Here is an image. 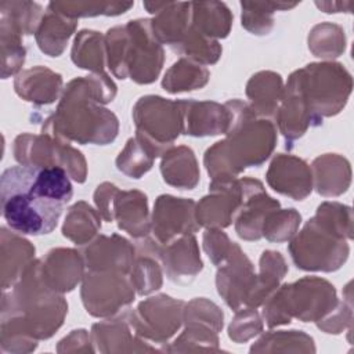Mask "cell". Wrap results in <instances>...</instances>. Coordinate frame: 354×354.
I'll return each mask as SVG.
<instances>
[{
	"mask_svg": "<svg viewBox=\"0 0 354 354\" xmlns=\"http://www.w3.org/2000/svg\"><path fill=\"white\" fill-rule=\"evenodd\" d=\"M73 187L58 166H11L0 177L1 214L7 225L22 235H46L55 230Z\"/></svg>",
	"mask_w": 354,
	"mask_h": 354,
	"instance_id": "obj_1",
	"label": "cell"
},
{
	"mask_svg": "<svg viewBox=\"0 0 354 354\" xmlns=\"http://www.w3.org/2000/svg\"><path fill=\"white\" fill-rule=\"evenodd\" d=\"M116 93L118 87L108 73H90L69 80L55 112L44 120L41 133L82 145L113 142L119 133V119L104 105L112 102Z\"/></svg>",
	"mask_w": 354,
	"mask_h": 354,
	"instance_id": "obj_2",
	"label": "cell"
},
{
	"mask_svg": "<svg viewBox=\"0 0 354 354\" xmlns=\"http://www.w3.org/2000/svg\"><path fill=\"white\" fill-rule=\"evenodd\" d=\"M66 314L68 301L44 283L40 259H35L15 285L3 290L0 340L12 346L47 340L62 326Z\"/></svg>",
	"mask_w": 354,
	"mask_h": 354,
	"instance_id": "obj_3",
	"label": "cell"
},
{
	"mask_svg": "<svg viewBox=\"0 0 354 354\" xmlns=\"http://www.w3.org/2000/svg\"><path fill=\"white\" fill-rule=\"evenodd\" d=\"M231 120L225 137L205 151L203 166L210 183H228L248 167L261 166L277 145V127L266 118H259L246 101L239 98L224 102Z\"/></svg>",
	"mask_w": 354,
	"mask_h": 354,
	"instance_id": "obj_4",
	"label": "cell"
},
{
	"mask_svg": "<svg viewBox=\"0 0 354 354\" xmlns=\"http://www.w3.org/2000/svg\"><path fill=\"white\" fill-rule=\"evenodd\" d=\"M353 210L348 205L325 201L288 243L296 268L311 272H335L350 254Z\"/></svg>",
	"mask_w": 354,
	"mask_h": 354,
	"instance_id": "obj_5",
	"label": "cell"
},
{
	"mask_svg": "<svg viewBox=\"0 0 354 354\" xmlns=\"http://www.w3.org/2000/svg\"><path fill=\"white\" fill-rule=\"evenodd\" d=\"M337 301L336 288L328 279L303 277L279 285L261 304V317L270 329L288 325L292 319L315 324L328 315Z\"/></svg>",
	"mask_w": 354,
	"mask_h": 354,
	"instance_id": "obj_6",
	"label": "cell"
},
{
	"mask_svg": "<svg viewBox=\"0 0 354 354\" xmlns=\"http://www.w3.org/2000/svg\"><path fill=\"white\" fill-rule=\"evenodd\" d=\"M293 73L311 112L314 127L321 126L325 118L339 115L347 105L353 91V76L343 64L310 62Z\"/></svg>",
	"mask_w": 354,
	"mask_h": 354,
	"instance_id": "obj_7",
	"label": "cell"
},
{
	"mask_svg": "<svg viewBox=\"0 0 354 354\" xmlns=\"http://www.w3.org/2000/svg\"><path fill=\"white\" fill-rule=\"evenodd\" d=\"M18 165L29 167H62L77 184L87 180V162L83 153L59 137L48 133H21L12 142Z\"/></svg>",
	"mask_w": 354,
	"mask_h": 354,
	"instance_id": "obj_8",
	"label": "cell"
},
{
	"mask_svg": "<svg viewBox=\"0 0 354 354\" xmlns=\"http://www.w3.org/2000/svg\"><path fill=\"white\" fill-rule=\"evenodd\" d=\"M136 134L163 155L183 134V100L142 95L133 106Z\"/></svg>",
	"mask_w": 354,
	"mask_h": 354,
	"instance_id": "obj_9",
	"label": "cell"
},
{
	"mask_svg": "<svg viewBox=\"0 0 354 354\" xmlns=\"http://www.w3.org/2000/svg\"><path fill=\"white\" fill-rule=\"evenodd\" d=\"M129 274L86 270L80 282V299L87 314L111 318L127 311L136 299Z\"/></svg>",
	"mask_w": 354,
	"mask_h": 354,
	"instance_id": "obj_10",
	"label": "cell"
},
{
	"mask_svg": "<svg viewBox=\"0 0 354 354\" xmlns=\"http://www.w3.org/2000/svg\"><path fill=\"white\" fill-rule=\"evenodd\" d=\"M184 300L158 293L129 310V322L134 333L151 344L165 347L184 325ZM162 351V350H160Z\"/></svg>",
	"mask_w": 354,
	"mask_h": 354,
	"instance_id": "obj_11",
	"label": "cell"
},
{
	"mask_svg": "<svg viewBox=\"0 0 354 354\" xmlns=\"http://www.w3.org/2000/svg\"><path fill=\"white\" fill-rule=\"evenodd\" d=\"M124 25L127 77L137 84H151L159 77L165 64L163 46L153 35L149 18L131 19Z\"/></svg>",
	"mask_w": 354,
	"mask_h": 354,
	"instance_id": "obj_12",
	"label": "cell"
},
{
	"mask_svg": "<svg viewBox=\"0 0 354 354\" xmlns=\"http://www.w3.org/2000/svg\"><path fill=\"white\" fill-rule=\"evenodd\" d=\"M195 205L196 202L191 198L159 195L151 213L152 236L165 245L181 235L198 232L201 227L195 218Z\"/></svg>",
	"mask_w": 354,
	"mask_h": 354,
	"instance_id": "obj_13",
	"label": "cell"
},
{
	"mask_svg": "<svg viewBox=\"0 0 354 354\" xmlns=\"http://www.w3.org/2000/svg\"><path fill=\"white\" fill-rule=\"evenodd\" d=\"M238 181L242 189V203L234 217L235 232L243 241H259L263 238L264 218L270 212L281 207V203L267 194L260 180L238 177Z\"/></svg>",
	"mask_w": 354,
	"mask_h": 354,
	"instance_id": "obj_14",
	"label": "cell"
},
{
	"mask_svg": "<svg viewBox=\"0 0 354 354\" xmlns=\"http://www.w3.org/2000/svg\"><path fill=\"white\" fill-rule=\"evenodd\" d=\"M256 281L254 266L242 250V248L232 242L228 257L217 267L216 288L218 296L234 311L245 306L249 293Z\"/></svg>",
	"mask_w": 354,
	"mask_h": 354,
	"instance_id": "obj_15",
	"label": "cell"
},
{
	"mask_svg": "<svg viewBox=\"0 0 354 354\" xmlns=\"http://www.w3.org/2000/svg\"><path fill=\"white\" fill-rule=\"evenodd\" d=\"M242 203L238 178L228 183H209V194L195 205V218L202 228L224 230L234 223Z\"/></svg>",
	"mask_w": 354,
	"mask_h": 354,
	"instance_id": "obj_16",
	"label": "cell"
},
{
	"mask_svg": "<svg viewBox=\"0 0 354 354\" xmlns=\"http://www.w3.org/2000/svg\"><path fill=\"white\" fill-rule=\"evenodd\" d=\"M129 310L116 317L104 318L102 321L93 324L90 336L95 351L102 354L160 351L159 347L134 333L127 317Z\"/></svg>",
	"mask_w": 354,
	"mask_h": 354,
	"instance_id": "obj_17",
	"label": "cell"
},
{
	"mask_svg": "<svg viewBox=\"0 0 354 354\" xmlns=\"http://www.w3.org/2000/svg\"><path fill=\"white\" fill-rule=\"evenodd\" d=\"M86 270L118 271L129 274L137 256L136 245L119 234L97 235L91 242L80 246Z\"/></svg>",
	"mask_w": 354,
	"mask_h": 354,
	"instance_id": "obj_18",
	"label": "cell"
},
{
	"mask_svg": "<svg viewBox=\"0 0 354 354\" xmlns=\"http://www.w3.org/2000/svg\"><path fill=\"white\" fill-rule=\"evenodd\" d=\"M266 181L275 192L293 201H303L313 192L310 165L290 153H277L267 169Z\"/></svg>",
	"mask_w": 354,
	"mask_h": 354,
	"instance_id": "obj_19",
	"label": "cell"
},
{
	"mask_svg": "<svg viewBox=\"0 0 354 354\" xmlns=\"http://www.w3.org/2000/svg\"><path fill=\"white\" fill-rule=\"evenodd\" d=\"M158 260L169 281L177 285L191 283L203 270L199 243L195 234H185L160 245Z\"/></svg>",
	"mask_w": 354,
	"mask_h": 354,
	"instance_id": "obj_20",
	"label": "cell"
},
{
	"mask_svg": "<svg viewBox=\"0 0 354 354\" xmlns=\"http://www.w3.org/2000/svg\"><path fill=\"white\" fill-rule=\"evenodd\" d=\"M274 119L288 149H292L293 142L301 138L310 127H314L311 112L293 72L285 83L283 95Z\"/></svg>",
	"mask_w": 354,
	"mask_h": 354,
	"instance_id": "obj_21",
	"label": "cell"
},
{
	"mask_svg": "<svg viewBox=\"0 0 354 354\" xmlns=\"http://www.w3.org/2000/svg\"><path fill=\"white\" fill-rule=\"evenodd\" d=\"M86 266L80 250L53 248L40 259V274L44 283L58 293L72 292L83 279Z\"/></svg>",
	"mask_w": 354,
	"mask_h": 354,
	"instance_id": "obj_22",
	"label": "cell"
},
{
	"mask_svg": "<svg viewBox=\"0 0 354 354\" xmlns=\"http://www.w3.org/2000/svg\"><path fill=\"white\" fill-rule=\"evenodd\" d=\"M142 6L153 15L151 26L155 37L176 51L191 26V1H144Z\"/></svg>",
	"mask_w": 354,
	"mask_h": 354,
	"instance_id": "obj_23",
	"label": "cell"
},
{
	"mask_svg": "<svg viewBox=\"0 0 354 354\" xmlns=\"http://www.w3.org/2000/svg\"><path fill=\"white\" fill-rule=\"evenodd\" d=\"M231 115L224 104L216 101L183 100V134L189 137H213L225 134Z\"/></svg>",
	"mask_w": 354,
	"mask_h": 354,
	"instance_id": "obj_24",
	"label": "cell"
},
{
	"mask_svg": "<svg viewBox=\"0 0 354 354\" xmlns=\"http://www.w3.org/2000/svg\"><path fill=\"white\" fill-rule=\"evenodd\" d=\"M14 90L24 101L43 106L55 102L61 97L64 80L61 73L47 66L36 65L22 69L14 77Z\"/></svg>",
	"mask_w": 354,
	"mask_h": 354,
	"instance_id": "obj_25",
	"label": "cell"
},
{
	"mask_svg": "<svg viewBox=\"0 0 354 354\" xmlns=\"http://www.w3.org/2000/svg\"><path fill=\"white\" fill-rule=\"evenodd\" d=\"M313 189L324 198L346 194L351 185V165L339 153H322L311 162Z\"/></svg>",
	"mask_w": 354,
	"mask_h": 354,
	"instance_id": "obj_26",
	"label": "cell"
},
{
	"mask_svg": "<svg viewBox=\"0 0 354 354\" xmlns=\"http://www.w3.org/2000/svg\"><path fill=\"white\" fill-rule=\"evenodd\" d=\"M113 221L134 239L148 236L151 234L148 196L140 189H120L113 203Z\"/></svg>",
	"mask_w": 354,
	"mask_h": 354,
	"instance_id": "obj_27",
	"label": "cell"
},
{
	"mask_svg": "<svg viewBox=\"0 0 354 354\" xmlns=\"http://www.w3.org/2000/svg\"><path fill=\"white\" fill-rule=\"evenodd\" d=\"M0 238V266L1 290L11 289L21 278L28 266L36 259V249L22 235L11 228L1 227Z\"/></svg>",
	"mask_w": 354,
	"mask_h": 354,
	"instance_id": "obj_28",
	"label": "cell"
},
{
	"mask_svg": "<svg viewBox=\"0 0 354 354\" xmlns=\"http://www.w3.org/2000/svg\"><path fill=\"white\" fill-rule=\"evenodd\" d=\"M159 169L163 181L178 189H194L201 180L198 159L187 145L170 147L160 156Z\"/></svg>",
	"mask_w": 354,
	"mask_h": 354,
	"instance_id": "obj_29",
	"label": "cell"
},
{
	"mask_svg": "<svg viewBox=\"0 0 354 354\" xmlns=\"http://www.w3.org/2000/svg\"><path fill=\"white\" fill-rule=\"evenodd\" d=\"M283 79L274 71H259L253 73L245 87L249 106L259 118H274L282 95Z\"/></svg>",
	"mask_w": 354,
	"mask_h": 354,
	"instance_id": "obj_30",
	"label": "cell"
},
{
	"mask_svg": "<svg viewBox=\"0 0 354 354\" xmlns=\"http://www.w3.org/2000/svg\"><path fill=\"white\" fill-rule=\"evenodd\" d=\"M77 19L68 18L58 11L47 7L41 22L35 33L39 50L53 58L62 55L66 44L77 29Z\"/></svg>",
	"mask_w": 354,
	"mask_h": 354,
	"instance_id": "obj_31",
	"label": "cell"
},
{
	"mask_svg": "<svg viewBox=\"0 0 354 354\" xmlns=\"http://www.w3.org/2000/svg\"><path fill=\"white\" fill-rule=\"evenodd\" d=\"M289 268L281 252L266 249L259 259V274L252 292L249 293L245 306L259 308L266 299L281 285Z\"/></svg>",
	"mask_w": 354,
	"mask_h": 354,
	"instance_id": "obj_32",
	"label": "cell"
},
{
	"mask_svg": "<svg viewBox=\"0 0 354 354\" xmlns=\"http://www.w3.org/2000/svg\"><path fill=\"white\" fill-rule=\"evenodd\" d=\"M232 19V12L223 1H191V26L206 37L225 39Z\"/></svg>",
	"mask_w": 354,
	"mask_h": 354,
	"instance_id": "obj_33",
	"label": "cell"
},
{
	"mask_svg": "<svg viewBox=\"0 0 354 354\" xmlns=\"http://www.w3.org/2000/svg\"><path fill=\"white\" fill-rule=\"evenodd\" d=\"M101 230V216L86 201L73 203L65 216L61 232L76 246H84L91 242Z\"/></svg>",
	"mask_w": 354,
	"mask_h": 354,
	"instance_id": "obj_34",
	"label": "cell"
},
{
	"mask_svg": "<svg viewBox=\"0 0 354 354\" xmlns=\"http://www.w3.org/2000/svg\"><path fill=\"white\" fill-rule=\"evenodd\" d=\"M72 62L90 73H106V51H105V35L93 29H82L76 33L72 50Z\"/></svg>",
	"mask_w": 354,
	"mask_h": 354,
	"instance_id": "obj_35",
	"label": "cell"
},
{
	"mask_svg": "<svg viewBox=\"0 0 354 354\" xmlns=\"http://www.w3.org/2000/svg\"><path fill=\"white\" fill-rule=\"evenodd\" d=\"M260 337L250 346L249 353H315L313 336L303 330H268L260 333Z\"/></svg>",
	"mask_w": 354,
	"mask_h": 354,
	"instance_id": "obj_36",
	"label": "cell"
},
{
	"mask_svg": "<svg viewBox=\"0 0 354 354\" xmlns=\"http://www.w3.org/2000/svg\"><path fill=\"white\" fill-rule=\"evenodd\" d=\"M209 79L210 72L206 66L181 57L166 71L162 79V88L169 94L188 93L203 88Z\"/></svg>",
	"mask_w": 354,
	"mask_h": 354,
	"instance_id": "obj_37",
	"label": "cell"
},
{
	"mask_svg": "<svg viewBox=\"0 0 354 354\" xmlns=\"http://www.w3.org/2000/svg\"><path fill=\"white\" fill-rule=\"evenodd\" d=\"M160 156L162 155L156 148L136 134L126 141L115 165L124 176L138 180L152 169L155 159Z\"/></svg>",
	"mask_w": 354,
	"mask_h": 354,
	"instance_id": "obj_38",
	"label": "cell"
},
{
	"mask_svg": "<svg viewBox=\"0 0 354 354\" xmlns=\"http://www.w3.org/2000/svg\"><path fill=\"white\" fill-rule=\"evenodd\" d=\"M46 11L36 1L3 0L0 1V24L18 35H35Z\"/></svg>",
	"mask_w": 354,
	"mask_h": 354,
	"instance_id": "obj_39",
	"label": "cell"
},
{
	"mask_svg": "<svg viewBox=\"0 0 354 354\" xmlns=\"http://www.w3.org/2000/svg\"><path fill=\"white\" fill-rule=\"evenodd\" d=\"M300 1H241V25L249 33L266 36L274 28V12L286 11Z\"/></svg>",
	"mask_w": 354,
	"mask_h": 354,
	"instance_id": "obj_40",
	"label": "cell"
},
{
	"mask_svg": "<svg viewBox=\"0 0 354 354\" xmlns=\"http://www.w3.org/2000/svg\"><path fill=\"white\" fill-rule=\"evenodd\" d=\"M307 46L314 57L322 61H333L346 51V32L335 22H319L308 32Z\"/></svg>",
	"mask_w": 354,
	"mask_h": 354,
	"instance_id": "obj_41",
	"label": "cell"
},
{
	"mask_svg": "<svg viewBox=\"0 0 354 354\" xmlns=\"http://www.w3.org/2000/svg\"><path fill=\"white\" fill-rule=\"evenodd\" d=\"M166 353L220 351L218 333L201 324H187L183 332L165 347Z\"/></svg>",
	"mask_w": 354,
	"mask_h": 354,
	"instance_id": "obj_42",
	"label": "cell"
},
{
	"mask_svg": "<svg viewBox=\"0 0 354 354\" xmlns=\"http://www.w3.org/2000/svg\"><path fill=\"white\" fill-rule=\"evenodd\" d=\"M133 6L134 1H51L47 7L79 21V18L98 15L118 17L127 12Z\"/></svg>",
	"mask_w": 354,
	"mask_h": 354,
	"instance_id": "obj_43",
	"label": "cell"
},
{
	"mask_svg": "<svg viewBox=\"0 0 354 354\" xmlns=\"http://www.w3.org/2000/svg\"><path fill=\"white\" fill-rule=\"evenodd\" d=\"M176 53L203 66H207L218 62L223 53V47L218 43V40L206 37L198 30H195L192 26H189L187 35L176 48Z\"/></svg>",
	"mask_w": 354,
	"mask_h": 354,
	"instance_id": "obj_44",
	"label": "cell"
},
{
	"mask_svg": "<svg viewBox=\"0 0 354 354\" xmlns=\"http://www.w3.org/2000/svg\"><path fill=\"white\" fill-rule=\"evenodd\" d=\"M129 278L138 296H148L162 288L163 268L156 257L137 254L129 272Z\"/></svg>",
	"mask_w": 354,
	"mask_h": 354,
	"instance_id": "obj_45",
	"label": "cell"
},
{
	"mask_svg": "<svg viewBox=\"0 0 354 354\" xmlns=\"http://www.w3.org/2000/svg\"><path fill=\"white\" fill-rule=\"evenodd\" d=\"M301 214L293 209H274L267 214L261 227V236L268 242H289L299 231Z\"/></svg>",
	"mask_w": 354,
	"mask_h": 354,
	"instance_id": "obj_46",
	"label": "cell"
},
{
	"mask_svg": "<svg viewBox=\"0 0 354 354\" xmlns=\"http://www.w3.org/2000/svg\"><path fill=\"white\" fill-rule=\"evenodd\" d=\"M0 47H1V79L17 76L25 64L26 48L22 36L0 24Z\"/></svg>",
	"mask_w": 354,
	"mask_h": 354,
	"instance_id": "obj_47",
	"label": "cell"
},
{
	"mask_svg": "<svg viewBox=\"0 0 354 354\" xmlns=\"http://www.w3.org/2000/svg\"><path fill=\"white\" fill-rule=\"evenodd\" d=\"M263 329L264 321L257 308L242 306L235 311V315L228 325L227 333L234 343L242 344L257 337Z\"/></svg>",
	"mask_w": 354,
	"mask_h": 354,
	"instance_id": "obj_48",
	"label": "cell"
},
{
	"mask_svg": "<svg viewBox=\"0 0 354 354\" xmlns=\"http://www.w3.org/2000/svg\"><path fill=\"white\" fill-rule=\"evenodd\" d=\"M201 324L220 333L224 328V313L206 297H194L184 304V325Z\"/></svg>",
	"mask_w": 354,
	"mask_h": 354,
	"instance_id": "obj_49",
	"label": "cell"
},
{
	"mask_svg": "<svg viewBox=\"0 0 354 354\" xmlns=\"http://www.w3.org/2000/svg\"><path fill=\"white\" fill-rule=\"evenodd\" d=\"M126 43L127 30L126 25H116L105 33V51H106V66L111 73L120 80L127 79L126 72Z\"/></svg>",
	"mask_w": 354,
	"mask_h": 354,
	"instance_id": "obj_50",
	"label": "cell"
},
{
	"mask_svg": "<svg viewBox=\"0 0 354 354\" xmlns=\"http://www.w3.org/2000/svg\"><path fill=\"white\" fill-rule=\"evenodd\" d=\"M317 328L328 335H340L353 326V292L351 282L343 289V299L337 301L336 307L324 318L315 322Z\"/></svg>",
	"mask_w": 354,
	"mask_h": 354,
	"instance_id": "obj_51",
	"label": "cell"
},
{
	"mask_svg": "<svg viewBox=\"0 0 354 354\" xmlns=\"http://www.w3.org/2000/svg\"><path fill=\"white\" fill-rule=\"evenodd\" d=\"M202 248L213 266L218 267L228 257L232 241L220 228H206L202 235Z\"/></svg>",
	"mask_w": 354,
	"mask_h": 354,
	"instance_id": "obj_52",
	"label": "cell"
},
{
	"mask_svg": "<svg viewBox=\"0 0 354 354\" xmlns=\"http://www.w3.org/2000/svg\"><path fill=\"white\" fill-rule=\"evenodd\" d=\"M120 189L113 183L104 181L97 185L93 194L97 212L100 213L101 218L108 223L113 221V203Z\"/></svg>",
	"mask_w": 354,
	"mask_h": 354,
	"instance_id": "obj_53",
	"label": "cell"
},
{
	"mask_svg": "<svg viewBox=\"0 0 354 354\" xmlns=\"http://www.w3.org/2000/svg\"><path fill=\"white\" fill-rule=\"evenodd\" d=\"M57 353L69 354V353H95L94 344L91 342L90 333L83 329H73L65 337H62L57 347Z\"/></svg>",
	"mask_w": 354,
	"mask_h": 354,
	"instance_id": "obj_54",
	"label": "cell"
},
{
	"mask_svg": "<svg viewBox=\"0 0 354 354\" xmlns=\"http://www.w3.org/2000/svg\"><path fill=\"white\" fill-rule=\"evenodd\" d=\"M315 6L326 12V14H336V12H351L353 1H315Z\"/></svg>",
	"mask_w": 354,
	"mask_h": 354,
	"instance_id": "obj_55",
	"label": "cell"
}]
</instances>
